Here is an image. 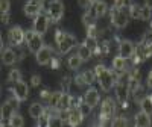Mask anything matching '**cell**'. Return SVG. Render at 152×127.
I'll list each match as a JSON object with an SVG mask.
<instances>
[{"label": "cell", "instance_id": "obj_1", "mask_svg": "<svg viewBox=\"0 0 152 127\" xmlns=\"http://www.w3.org/2000/svg\"><path fill=\"white\" fill-rule=\"evenodd\" d=\"M55 41H56V45H58V52L61 55H66L69 53L70 50L76 45V38L72 35V33H67V32H62V30H58L55 33Z\"/></svg>", "mask_w": 152, "mask_h": 127}, {"label": "cell", "instance_id": "obj_2", "mask_svg": "<svg viewBox=\"0 0 152 127\" xmlns=\"http://www.w3.org/2000/svg\"><path fill=\"white\" fill-rule=\"evenodd\" d=\"M94 73H96V79L104 91H110L111 88L114 86V82H116V77H114V74L104 65H97L94 68Z\"/></svg>", "mask_w": 152, "mask_h": 127}, {"label": "cell", "instance_id": "obj_3", "mask_svg": "<svg viewBox=\"0 0 152 127\" xmlns=\"http://www.w3.org/2000/svg\"><path fill=\"white\" fill-rule=\"evenodd\" d=\"M111 23L117 29H123L129 23V12H126L122 8H114L111 11Z\"/></svg>", "mask_w": 152, "mask_h": 127}, {"label": "cell", "instance_id": "obj_4", "mask_svg": "<svg viewBox=\"0 0 152 127\" xmlns=\"http://www.w3.org/2000/svg\"><path fill=\"white\" fill-rule=\"evenodd\" d=\"M26 44H28V48L31 50V52L37 53L41 47H44L43 35L37 33L34 29H32V30H29V32H26Z\"/></svg>", "mask_w": 152, "mask_h": 127}, {"label": "cell", "instance_id": "obj_5", "mask_svg": "<svg viewBox=\"0 0 152 127\" xmlns=\"http://www.w3.org/2000/svg\"><path fill=\"white\" fill-rule=\"evenodd\" d=\"M47 15L52 21H59L64 15V3L61 0H52L49 3V8H47Z\"/></svg>", "mask_w": 152, "mask_h": 127}, {"label": "cell", "instance_id": "obj_6", "mask_svg": "<svg viewBox=\"0 0 152 127\" xmlns=\"http://www.w3.org/2000/svg\"><path fill=\"white\" fill-rule=\"evenodd\" d=\"M49 23H50V18L49 15L43 14V12H40L37 17H34V24H32V29L40 33V35H44L47 30H49Z\"/></svg>", "mask_w": 152, "mask_h": 127}, {"label": "cell", "instance_id": "obj_7", "mask_svg": "<svg viewBox=\"0 0 152 127\" xmlns=\"http://www.w3.org/2000/svg\"><path fill=\"white\" fill-rule=\"evenodd\" d=\"M8 40H9V44L12 45H21L23 41H26V32H24L20 26H14L8 30Z\"/></svg>", "mask_w": 152, "mask_h": 127}, {"label": "cell", "instance_id": "obj_8", "mask_svg": "<svg viewBox=\"0 0 152 127\" xmlns=\"http://www.w3.org/2000/svg\"><path fill=\"white\" fill-rule=\"evenodd\" d=\"M12 94H14L15 100L24 101L28 98V95H29V86H28V83L24 80H20V82L14 83V85H12Z\"/></svg>", "mask_w": 152, "mask_h": 127}, {"label": "cell", "instance_id": "obj_9", "mask_svg": "<svg viewBox=\"0 0 152 127\" xmlns=\"http://www.w3.org/2000/svg\"><path fill=\"white\" fill-rule=\"evenodd\" d=\"M35 59H37V64H40V65H47V64H50V61L53 59V50H52V47H49V45L41 47L35 53Z\"/></svg>", "mask_w": 152, "mask_h": 127}, {"label": "cell", "instance_id": "obj_10", "mask_svg": "<svg viewBox=\"0 0 152 127\" xmlns=\"http://www.w3.org/2000/svg\"><path fill=\"white\" fill-rule=\"evenodd\" d=\"M15 109H17V103L15 101H6V103L2 105L0 108V118H2V126L6 124V121L11 120V117L15 113Z\"/></svg>", "mask_w": 152, "mask_h": 127}, {"label": "cell", "instance_id": "obj_11", "mask_svg": "<svg viewBox=\"0 0 152 127\" xmlns=\"http://www.w3.org/2000/svg\"><path fill=\"white\" fill-rule=\"evenodd\" d=\"M107 11H108V6L105 2H102V0H96V2H91V5L88 6V14H91L94 18H99V17H102L107 14Z\"/></svg>", "mask_w": 152, "mask_h": 127}, {"label": "cell", "instance_id": "obj_12", "mask_svg": "<svg viewBox=\"0 0 152 127\" xmlns=\"http://www.w3.org/2000/svg\"><path fill=\"white\" fill-rule=\"evenodd\" d=\"M119 55L125 59H129V58L135 56V44L129 40H123L119 44Z\"/></svg>", "mask_w": 152, "mask_h": 127}, {"label": "cell", "instance_id": "obj_13", "mask_svg": "<svg viewBox=\"0 0 152 127\" xmlns=\"http://www.w3.org/2000/svg\"><path fill=\"white\" fill-rule=\"evenodd\" d=\"M129 94H131V91H129L128 83L120 82V83L117 85V88H116V97H117V100H119V103H120V105H126Z\"/></svg>", "mask_w": 152, "mask_h": 127}, {"label": "cell", "instance_id": "obj_14", "mask_svg": "<svg viewBox=\"0 0 152 127\" xmlns=\"http://www.w3.org/2000/svg\"><path fill=\"white\" fill-rule=\"evenodd\" d=\"M24 14L28 17H37L41 12V3L40 0H29V2L24 5Z\"/></svg>", "mask_w": 152, "mask_h": 127}, {"label": "cell", "instance_id": "obj_15", "mask_svg": "<svg viewBox=\"0 0 152 127\" xmlns=\"http://www.w3.org/2000/svg\"><path fill=\"white\" fill-rule=\"evenodd\" d=\"M17 53H15V50L14 48H3L2 50V62L5 64V65H14V64L17 62Z\"/></svg>", "mask_w": 152, "mask_h": 127}, {"label": "cell", "instance_id": "obj_16", "mask_svg": "<svg viewBox=\"0 0 152 127\" xmlns=\"http://www.w3.org/2000/svg\"><path fill=\"white\" fill-rule=\"evenodd\" d=\"M116 112V105L111 98H105L104 103H102V109H100V115L104 118H111Z\"/></svg>", "mask_w": 152, "mask_h": 127}, {"label": "cell", "instance_id": "obj_17", "mask_svg": "<svg viewBox=\"0 0 152 127\" xmlns=\"http://www.w3.org/2000/svg\"><path fill=\"white\" fill-rule=\"evenodd\" d=\"M99 100H100L99 91L94 89V88H90V89L85 92V95H84V101H85V103H88L90 106H93V108H96V105L99 103Z\"/></svg>", "mask_w": 152, "mask_h": 127}, {"label": "cell", "instance_id": "obj_18", "mask_svg": "<svg viewBox=\"0 0 152 127\" xmlns=\"http://www.w3.org/2000/svg\"><path fill=\"white\" fill-rule=\"evenodd\" d=\"M134 124L137 126V127H149L151 124H152V121H151V115H148L146 112H138L137 115H135V118H134Z\"/></svg>", "mask_w": 152, "mask_h": 127}, {"label": "cell", "instance_id": "obj_19", "mask_svg": "<svg viewBox=\"0 0 152 127\" xmlns=\"http://www.w3.org/2000/svg\"><path fill=\"white\" fill-rule=\"evenodd\" d=\"M84 120V115L81 113L79 108L76 106V108H70V115H69V124L72 126H78L81 124V121Z\"/></svg>", "mask_w": 152, "mask_h": 127}, {"label": "cell", "instance_id": "obj_20", "mask_svg": "<svg viewBox=\"0 0 152 127\" xmlns=\"http://www.w3.org/2000/svg\"><path fill=\"white\" fill-rule=\"evenodd\" d=\"M72 95L70 94H67V92H62V95H61V98H59V103H58V106H56V109L58 110H69L70 108H72Z\"/></svg>", "mask_w": 152, "mask_h": 127}, {"label": "cell", "instance_id": "obj_21", "mask_svg": "<svg viewBox=\"0 0 152 127\" xmlns=\"http://www.w3.org/2000/svg\"><path fill=\"white\" fill-rule=\"evenodd\" d=\"M78 55H79V58H81L84 62H85V61H90V58H91V55H93V48L84 43V44H81V45L78 47Z\"/></svg>", "mask_w": 152, "mask_h": 127}, {"label": "cell", "instance_id": "obj_22", "mask_svg": "<svg viewBox=\"0 0 152 127\" xmlns=\"http://www.w3.org/2000/svg\"><path fill=\"white\" fill-rule=\"evenodd\" d=\"M44 113V108H43V105H40V103H32L31 106H29V115L34 118V120H38L41 115Z\"/></svg>", "mask_w": 152, "mask_h": 127}, {"label": "cell", "instance_id": "obj_23", "mask_svg": "<svg viewBox=\"0 0 152 127\" xmlns=\"http://www.w3.org/2000/svg\"><path fill=\"white\" fill-rule=\"evenodd\" d=\"M113 68L116 70V71H119V73H123L126 70V59L122 58L120 55L116 56V58L113 59Z\"/></svg>", "mask_w": 152, "mask_h": 127}, {"label": "cell", "instance_id": "obj_24", "mask_svg": "<svg viewBox=\"0 0 152 127\" xmlns=\"http://www.w3.org/2000/svg\"><path fill=\"white\" fill-rule=\"evenodd\" d=\"M82 59L79 58V55L76 53V55H72L70 58H69V61H67V65H69V68L70 70H78L81 65H82Z\"/></svg>", "mask_w": 152, "mask_h": 127}, {"label": "cell", "instance_id": "obj_25", "mask_svg": "<svg viewBox=\"0 0 152 127\" xmlns=\"http://www.w3.org/2000/svg\"><path fill=\"white\" fill-rule=\"evenodd\" d=\"M140 108H142L143 112L148 113V115H152V95L143 97V100L140 101Z\"/></svg>", "mask_w": 152, "mask_h": 127}, {"label": "cell", "instance_id": "obj_26", "mask_svg": "<svg viewBox=\"0 0 152 127\" xmlns=\"http://www.w3.org/2000/svg\"><path fill=\"white\" fill-rule=\"evenodd\" d=\"M129 11V17H132L134 20H142V11H143V6H138V5H131L128 8Z\"/></svg>", "mask_w": 152, "mask_h": 127}, {"label": "cell", "instance_id": "obj_27", "mask_svg": "<svg viewBox=\"0 0 152 127\" xmlns=\"http://www.w3.org/2000/svg\"><path fill=\"white\" fill-rule=\"evenodd\" d=\"M8 124L11 127H23L24 126V120L21 115H18V113H14V115L11 117V120L8 121Z\"/></svg>", "mask_w": 152, "mask_h": 127}, {"label": "cell", "instance_id": "obj_28", "mask_svg": "<svg viewBox=\"0 0 152 127\" xmlns=\"http://www.w3.org/2000/svg\"><path fill=\"white\" fill-rule=\"evenodd\" d=\"M20 80H21V73H20V70H11L9 74H8V82L14 85V83L20 82Z\"/></svg>", "mask_w": 152, "mask_h": 127}, {"label": "cell", "instance_id": "obj_29", "mask_svg": "<svg viewBox=\"0 0 152 127\" xmlns=\"http://www.w3.org/2000/svg\"><path fill=\"white\" fill-rule=\"evenodd\" d=\"M61 95H62V92H52V94H50V97H49V100H47L49 106L56 109V106H58V103H59Z\"/></svg>", "mask_w": 152, "mask_h": 127}, {"label": "cell", "instance_id": "obj_30", "mask_svg": "<svg viewBox=\"0 0 152 127\" xmlns=\"http://www.w3.org/2000/svg\"><path fill=\"white\" fill-rule=\"evenodd\" d=\"M82 79H84L85 85H91L94 82V79H96V73L91 71V70H87V71L82 73Z\"/></svg>", "mask_w": 152, "mask_h": 127}, {"label": "cell", "instance_id": "obj_31", "mask_svg": "<svg viewBox=\"0 0 152 127\" xmlns=\"http://www.w3.org/2000/svg\"><path fill=\"white\" fill-rule=\"evenodd\" d=\"M79 108V110H81V113H82V115H84V118L85 117H88V115H90V113H91V110H93V106H90V105H88V103H85V101H82V103L78 106Z\"/></svg>", "mask_w": 152, "mask_h": 127}, {"label": "cell", "instance_id": "obj_32", "mask_svg": "<svg viewBox=\"0 0 152 127\" xmlns=\"http://www.w3.org/2000/svg\"><path fill=\"white\" fill-rule=\"evenodd\" d=\"M37 121V126H40V127H43V126H50V120H49V117L46 115V113H43V115L38 118V120H35Z\"/></svg>", "mask_w": 152, "mask_h": 127}, {"label": "cell", "instance_id": "obj_33", "mask_svg": "<svg viewBox=\"0 0 152 127\" xmlns=\"http://www.w3.org/2000/svg\"><path fill=\"white\" fill-rule=\"evenodd\" d=\"M11 9V2L9 0H2L0 2V11H2V14H8Z\"/></svg>", "mask_w": 152, "mask_h": 127}, {"label": "cell", "instance_id": "obj_34", "mask_svg": "<svg viewBox=\"0 0 152 127\" xmlns=\"http://www.w3.org/2000/svg\"><path fill=\"white\" fill-rule=\"evenodd\" d=\"M152 17V9L148 8V6H143V11H142V20H149Z\"/></svg>", "mask_w": 152, "mask_h": 127}, {"label": "cell", "instance_id": "obj_35", "mask_svg": "<svg viewBox=\"0 0 152 127\" xmlns=\"http://www.w3.org/2000/svg\"><path fill=\"white\" fill-rule=\"evenodd\" d=\"M111 124L113 126H126V124H128V121H126L125 118H116V120H113Z\"/></svg>", "mask_w": 152, "mask_h": 127}, {"label": "cell", "instance_id": "obj_36", "mask_svg": "<svg viewBox=\"0 0 152 127\" xmlns=\"http://www.w3.org/2000/svg\"><path fill=\"white\" fill-rule=\"evenodd\" d=\"M145 41H146L148 44H151V45H152V29L146 32V35H145Z\"/></svg>", "mask_w": 152, "mask_h": 127}, {"label": "cell", "instance_id": "obj_37", "mask_svg": "<svg viewBox=\"0 0 152 127\" xmlns=\"http://www.w3.org/2000/svg\"><path fill=\"white\" fill-rule=\"evenodd\" d=\"M31 83H32V86H38V85H40V76H32Z\"/></svg>", "mask_w": 152, "mask_h": 127}, {"label": "cell", "instance_id": "obj_38", "mask_svg": "<svg viewBox=\"0 0 152 127\" xmlns=\"http://www.w3.org/2000/svg\"><path fill=\"white\" fill-rule=\"evenodd\" d=\"M146 85L149 86V88H152V70L149 71V74H148V79H146Z\"/></svg>", "mask_w": 152, "mask_h": 127}, {"label": "cell", "instance_id": "obj_39", "mask_svg": "<svg viewBox=\"0 0 152 127\" xmlns=\"http://www.w3.org/2000/svg\"><path fill=\"white\" fill-rule=\"evenodd\" d=\"M145 6H148V8L152 9V0H145Z\"/></svg>", "mask_w": 152, "mask_h": 127}, {"label": "cell", "instance_id": "obj_40", "mask_svg": "<svg viewBox=\"0 0 152 127\" xmlns=\"http://www.w3.org/2000/svg\"><path fill=\"white\" fill-rule=\"evenodd\" d=\"M2 21H3V24L8 23V14H2Z\"/></svg>", "mask_w": 152, "mask_h": 127}]
</instances>
